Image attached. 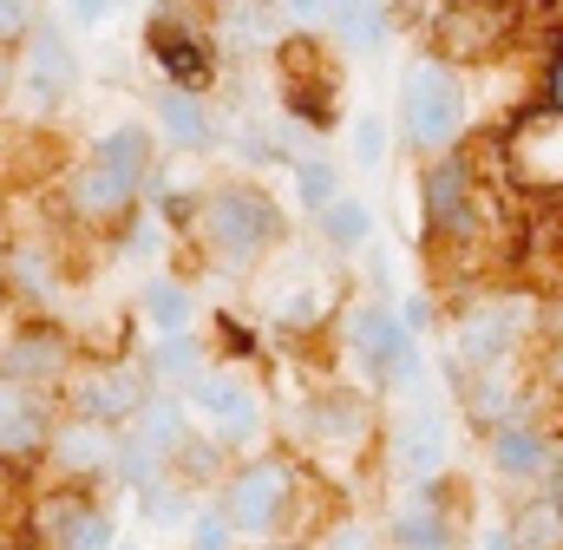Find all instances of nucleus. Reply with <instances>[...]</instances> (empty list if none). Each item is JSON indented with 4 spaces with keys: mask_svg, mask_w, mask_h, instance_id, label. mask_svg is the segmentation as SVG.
Returning a JSON list of instances; mask_svg holds the SVG:
<instances>
[{
    "mask_svg": "<svg viewBox=\"0 0 563 550\" xmlns=\"http://www.w3.org/2000/svg\"><path fill=\"white\" fill-rule=\"evenodd\" d=\"M505 184L525 197H563V106L544 99L505 125Z\"/></svg>",
    "mask_w": 563,
    "mask_h": 550,
    "instance_id": "1",
    "label": "nucleus"
},
{
    "mask_svg": "<svg viewBox=\"0 0 563 550\" xmlns=\"http://www.w3.org/2000/svg\"><path fill=\"white\" fill-rule=\"evenodd\" d=\"M459 125H465V92H459L452 66L445 59H420L400 79V132H407V144L445 151L459 138Z\"/></svg>",
    "mask_w": 563,
    "mask_h": 550,
    "instance_id": "2",
    "label": "nucleus"
},
{
    "mask_svg": "<svg viewBox=\"0 0 563 550\" xmlns=\"http://www.w3.org/2000/svg\"><path fill=\"white\" fill-rule=\"evenodd\" d=\"M203 237H210L217 256L250 263V256H263V250L282 237V217H276V204H269L263 190L230 184V190H217V197L203 204Z\"/></svg>",
    "mask_w": 563,
    "mask_h": 550,
    "instance_id": "3",
    "label": "nucleus"
},
{
    "mask_svg": "<svg viewBox=\"0 0 563 550\" xmlns=\"http://www.w3.org/2000/svg\"><path fill=\"white\" fill-rule=\"evenodd\" d=\"M288 498H295L288 459H256V465L230 472V485H223V518H230V531H243V538H269L282 518H288Z\"/></svg>",
    "mask_w": 563,
    "mask_h": 550,
    "instance_id": "4",
    "label": "nucleus"
},
{
    "mask_svg": "<svg viewBox=\"0 0 563 550\" xmlns=\"http://www.w3.org/2000/svg\"><path fill=\"white\" fill-rule=\"evenodd\" d=\"M73 79H79V66H73V46L59 40V26H33L26 33V66H20V99L33 112H59Z\"/></svg>",
    "mask_w": 563,
    "mask_h": 550,
    "instance_id": "5",
    "label": "nucleus"
},
{
    "mask_svg": "<svg viewBox=\"0 0 563 550\" xmlns=\"http://www.w3.org/2000/svg\"><path fill=\"white\" fill-rule=\"evenodd\" d=\"M190 413H203L223 439H250V432L263 426L256 387H243V381H230V374H197V381H190Z\"/></svg>",
    "mask_w": 563,
    "mask_h": 550,
    "instance_id": "6",
    "label": "nucleus"
},
{
    "mask_svg": "<svg viewBox=\"0 0 563 550\" xmlns=\"http://www.w3.org/2000/svg\"><path fill=\"white\" fill-rule=\"evenodd\" d=\"M347 348H354V361L387 387V374L400 367V354L413 348V334L400 328V315H387L380 301H367V308H354V315H347Z\"/></svg>",
    "mask_w": 563,
    "mask_h": 550,
    "instance_id": "7",
    "label": "nucleus"
},
{
    "mask_svg": "<svg viewBox=\"0 0 563 550\" xmlns=\"http://www.w3.org/2000/svg\"><path fill=\"white\" fill-rule=\"evenodd\" d=\"M420 210L439 237H472V170L459 157H439L420 177Z\"/></svg>",
    "mask_w": 563,
    "mask_h": 550,
    "instance_id": "8",
    "label": "nucleus"
},
{
    "mask_svg": "<svg viewBox=\"0 0 563 550\" xmlns=\"http://www.w3.org/2000/svg\"><path fill=\"white\" fill-rule=\"evenodd\" d=\"M511 341H518V308L511 301H485V308H472L452 328V361L459 367H492V361L511 354Z\"/></svg>",
    "mask_w": 563,
    "mask_h": 550,
    "instance_id": "9",
    "label": "nucleus"
},
{
    "mask_svg": "<svg viewBox=\"0 0 563 550\" xmlns=\"http://www.w3.org/2000/svg\"><path fill=\"white\" fill-rule=\"evenodd\" d=\"M144 400H151V374H144V367H106V374H92L86 394H79L86 419H99V426H125V419H139Z\"/></svg>",
    "mask_w": 563,
    "mask_h": 550,
    "instance_id": "10",
    "label": "nucleus"
},
{
    "mask_svg": "<svg viewBox=\"0 0 563 550\" xmlns=\"http://www.w3.org/2000/svg\"><path fill=\"white\" fill-rule=\"evenodd\" d=\"M40 531H46L59 550H106V544H112V525H106V512H92L79 492H59V498H46V505H40Z\"/></svg>",
    "mask_w": 563,
    "mask_h": 550,
    "instance_id": "11",
    "label": "nucleus"
},
{
    "mask_svg": "<svg viewBox=\"0 0 563 550\" xmlns=\"http://www.w3.org/2000/svg\"><path fill=\"white\" fill-rule=\"evenodd\" d=\"M151 53H157V66H164V79L170 86H184V92H197V86H210V46L197 40V33H184L177 20H157L151 26Z\"/></svg>",
    "mask_w": 563,
    "mask_h": 550,
    "instance_id": "12",
    "label": "nucleus"
},
{
    "mask_svg": "<svg viewBox=\"0 0 563 550\" xmlns=\"http://www.w3.org/2000/svg\"><path fill=\"white\" fill-rule=\"evenodd\" d=\"M132 197H139V177H125V170H112V164H86L79 170V184H73V210L86 217V223H119L125 210H132Z\"/></svg>",
    "mask_w": 563,
    "mask_h": 550,
    "instance_id": "13",
    "label": "nucleus"
},
{
    "mask_svg": "<svg viewBox=\"0 0 563 550\" xmlns=\"http://www.w3.org/2000/svg\"><path fill=\"white\" fill-rule=\"evenodd\" d=\"M445 419L439 413H407V426H400V472L413 479V485H432L439 472H445Z\"/></svg>",
    "mask_w": 563,
    "mask_h": 550,
    "instance_id": "14",
    "label": "nucleus"
},
{
    "mask_svg": "<svg viewBox=\"0 0 563 550\" xmlns=\"http://www.w3.org/2000/svg\"><path fill=\"white\" fill-rule=\"evenodd\" d=\"M492 465L505 479H544L551 472V446H544V432L505 419V426H492Z\"/></svg>",
    "mask_w": 563,
    "mask_h": 550,
    "instance_id": "15",
    "label": "nucleus"
},
{
    "mask_svg": "<svg viewBox=\"0 0 563 550\" xmlns=\"http://www.w3.org/2000/svg\"><path fill=\"white\" fill-rule=\"evenodd\" d=\"M157 132L170 138L177 151H203L217 125H210V112H203V99L197 92H184V86H164L157 92Z\"/></svg>",
    "mask_w": 563,
    "mask_h": 550,
    "instance_id": "16",
    "label": "nucleus"
},
{
    "mask_svg": "<svg viewBox=\"0 0 563 550\" xmlns=\"http://www.w3.org/2000/svg\"><path fill=\"white\" fill-rule=\"evenodd\" d=\"M465 419L472 426H505V419H518V381L492 361V367H478V381H465Z\"/></svg>",
    "mask_w": 563,
    "mask_h": 550,
    "instance_id": "17",
    "label": "nucleus"
},
{
    "mask_svg": "<svg viewBox=\"0 0 563 550\" xmlns=\"http://www.w3.org/2000/svg\"><path fill=\"white\" fill-rule=\"evenodd\" d=\"M53 459H59L73 479H92V472H106V465H112V432H106L99 419H79V426L53 432Z\"/></svg>",
    "mask_w": 563,
    "mask_h": 550,
    "instance_id": "18",
    "label": "nucleus"
},
{
    "mask_svg": "<svg viewBox=\"0 0 563 550\" xmlns=\"http://www.w3.org/2000/svg\"><path fill=\"white\" fill-rule=\"evenodd\" d=\"M59 367H66V341H59V334H40V328L20 334V341L7 348V361H0V374H7V381H26V387H33V381H53Z\"/></svg>",
    "mask_w": 563,
    "mask_h": 550,
    "instance_id": "19",
    "label": "nucleus"
},
{
    "mask_svg": "<svg viewBox=\"0 0 563 550\" xmlns=\"http://www.w3.org/2000/svg\"><path fill=\"white\" fill-rule=\"evenodd\" d=\"M40 446H46V413H40V400L0 394V452H7V459H26V452H40Z\"/></svg>",
    "mask_w": 563,
    "mask_h": 550,
    "instance_id": "20",
    "label": "nucleus"
},
{
    "mask_svg": "<svg viewBox=\"0 0 563 550\" xmlns=\"http://www.w3.org/2000/svg\"><path fill=\"white\" fill-rule=\"evenodd\" d=\"M505 538L511 550H563V498H525Z\"/></svg>",
    "mask_w": 563,
    "mask_h": 550,
    "instance_id": "21",
    "label": "nucleus"
},
{
    "mask_svg": "<svg viewBox=\"0 0 563 550\" xmlns=\"http://www.w3.org/2000/svg\"><path fill=\"white\" fill-rule=\"evenodd\" d=\"M328 20H334V33H341L354 53H374V46L387 40V7H380V0H334Z\"/></svg>",
    "mask_w": 563,
    "mask_h": 550,
    "instance_id": "22",
    "label": "nucleus"
},
{
    "mask_svg": "<svg viewBox=\"0 0 563 550\" xmlns=\"http://www.w3.org/2000/svg\"><path fill=\"white\" fill-rule=\"evenodd\" d=\"M314 217H321V237H328L334 250H361V243L374 237V210H367L361 197H334V204H321Z\"/></svg>",
    "mask_w": 563,
    "mask_h": 550,
    "instance_id": "23",
    "label": "nucleus"
},
{
    "mask_svg": "<svg viewBox=\"0 0 563 550\" xmlns=\"http://www.w3.org/2000/svg\"><path fill=\"white\" fill-rule=\"evenodd\" d=\"M144 374H151V381H177V387H190V381L203 374V348H197L190 334H157Z\"/></svg>",
    "mask_w": 563,
    "mask_h": 550,
    "instance_id": "24",
    "label": "nucleus"
},
{
    "mask_svg": "<svg viewBox=\"0 0 563 550\" xmlns=\"http://www.w3.org/2000/svg\"><path fill=\"white\" fill-rule=\"evenodd\" d=\"M184 419H190V413L177 407V400H144V407H139V439L157 452V459H177V446L190 439V432H184Z\"/></svg>",
    "mask_w": 563,
    "mask_h": 550,
    "instance_id": "25",
    "label": "nucleus"
},
{
    "mask_svg": "<svg viewBox=\"0 0 563 550\" xmlns=\"http://www.w3.org/2000/svg\"><path fill=\"white\" fill-rule=\"evenodd\" d=\"M144 321L157 328V334H190V288H177V282H144Z\"/></svg>",
    "mask_w": 563,
    "mask_h": 550,
    "instance_id": "26",
    "label": "nucleus"
},
{
    "mask_svg": "<svg viewBox=\"0 0 563 550\" xmlns=\"http://www.w3.org/2000/svg\"><path fill=\"white\" fill-rule=\"evenodd\" d=\"M99 164H112V170H125V177H139L151 170V132L144 125H119V132L99 138Z\"/></svg>",
    "mask_w": 563,
    "mask_h": 550,
    "instance_id": "27",
    "label": "nucleus"
},
{
    "mask_svg": "<svg viewBox=\"0 0 563 550\" xmlns=\"http://www.w3.org/2000/svg\"><path fill=\"white\" fill-rule=\"evenodd\" d=\"M394 550H445V525H439L432 498H420V505H400V512H394Z\"/></svg>",
    "mask_w": 563,
    "mask_h": 550,
    "instance_id": "28",
    "label": "nucleus"
},
{
    "mask_svg": "<svg viewBox=\"0 0 563 550\" xmlns=\"http://www.w3.org/2000/svg\"><path fill=\"white\" fill-rule=\"evenodd\" d=\"M157 465H164V459H157V452H151V446H144L139 432H125V439H119V446H112V472H119V479H125V485H132V492H144V485H151V479H157Z\"/></svg>",
    "mask_w": 563,
    "mask_h": 550,
    "instance_id": "29",
    "label": "nucleus"
},
{
    "mask_svg": "<svg viewBox=\"0 0 563 550\" xmlns=\"http://www.w3.org/2000/svg\"><path fill=\"white\" fill-rule=\"evenodd\" d=\"M295 190H301V204L308 210H321V204H334L341 197V177H334V164H295Z\"/></svg>",
    "mask_w": 563,
    "mask_h": 550,
    "instance_id": "30",
    "label": "nucleus"
},
{
    "mask_svg": "<svg viewBox=\"0 0 563 550\" xmlns=\"http://www.w3.org/2000/svg\"><path fill=\"white\" fill-rule=\"evenodd\" d=\"M314 426H321V439H334V446H354V439L367 432V419L347 407V400H321V407H314Z\"/></svg>",
    "mask_w": 563,
    "mask_h": 550,
    "instance_id": "31",
    "label": "nucleus"
},
{
    "mask_svg": "<svg viewBox=\"0 0 563 550\" xmlns=\"http://www.w3.org/2000/svg\"><path fill=\"white\" fill-rule=\"evenodd\" d=\"M354 164L361 170H380L387 164V125H380V112H361L354 119Z\"/></svg>",
    "mask_w": 563,
    "mask_h": 550,
    "instance_id": "32",
    "label": "nucleus"
},
{
    "mask_svg": "<svg viewBox=\"0 0 563 550\" xmlns=\"http://www.w3.org/2000/svg\"><path fill=\"white\" fill-rule=\"evenodd\" d=\"M321 315H328V295H321V288H295V295L282 301V328H288V334H301V328H314Z\"/></svg>",
    "mask_w": 563,
    "mask_h": 550,
    "instance_id": "33",
    "label": "nucleus"
},
{
    "mask_svg": "<svg viewBox=\"0 0 563 550\" xmlns=\"http://www.w3.org/2000/svg\"><path fill=\"white\" fill-rule=\"evenodd\" d=\"M139 505H144V518H151V525H177V518H184V498H177L164 479H151V485H144Z\"/></svg>",
    "mask_w": 563,
    "mask_h": 550,
    "instance_id": "34",
    "label": "nucleus"
},
{
    "mask_svg": "<svg viewBox=\"0 0 563 550\" xmlns=\"http://www.w3.org/2000/svg\"><path fill=\"white\" fill-rule=\"evenodd\" d=\"M190 550H230V518H223V505L190 518Z\"/></svg>",
    "mask_w": 563,
    "mask_h": 550,
    "instance_id": "35",
    "label": "nucleus"
},
{
    "mask_svg": "<svg viewBox=\"0 0 563 550\" xmlns=\"http://www.w3.org/2000/svg\"><path fill=\"white\" fill-rule=\"evenodd\" d=\"M26 33H33V7L26 0H0V46L26 40Z\"/></svg>",
    "mask_w": 563,
    "mask_h": 550,
    "instance_id": "36",
    "label": "nucleus"
},
{
    "mask_svg": "<svg viewBox=\"0 0 563 550\" xmlns=\"http://www.w3.org/2000/svg\"><path fill=\"white\" fill-rule=\"evenodd\" d=\"M282 13H288L295 26H321V20H328V0H282Z\"/></svg>",
    "mask_w": 563,
    "mask_h": 550,
    "instance_id": "37",
    "label": "nucleus"
},
{
    "mask_svg": "<svg viewBox=\"0 0 563 550\" xmlns=\"http://www.w3.org/2000/svg\"><path fill=\"white\" fill-rule=\"evenodd\" d=\"M66 13H73L79 26H106V20H112V0H66Z\"/></svg>",
    "mask_w": 563,
    "mask_h": 550,
    "instance_id": "38",
    "label": "nucleus"
},
{
    "mask_svg": "<svg viewBox=\"0 0 563 550\" xmlns=\"http://www.w3.org/2000/svg\"><path fill=\"white\" fill-rule=\"evenodd\" d=\"M426 315H432V301H426V295H413V301L400 308V328H407V334H420V328H426Z\"/></svg>",
    "mask_w": 563,
    "mask_h": 550,
    "instance_id": "39",
    "label": "nucleus"
},
{
    "mask_svg": "<svg viewBox=\"0 0 563 550\" xmlns=\"http://www.w3.org/2000/svg\"><path fill=\"white\" fill-rule=\"evenodd\" d=\"M328 550H367V538H361V531H334V544Z\"/></svg>",
    "mask_w": 563,
    "mask_h": 550,
    "instance_id": "40",
    "label": "nucleus"
},
{
    "mask_svg": "<svg viewBox=\"0 0 563 550\" xmlns=\"http://www.w3.org/2000/svg\"><path fill=\"white\" fill-rule=\"evenodd\" d=\"M551 99L563 106V46H558V73H551Z\"/></svg>",
    "mask_w": 563,
    "mask_h": 550,
    "instance_id": "41",
    "label": "nucleus"
},
{
    "mask_svg": "<svg viewBox=\"0 0 563 550\" xmlns=\"http://www.w3.org/2000/svg\"><path fill=\"white\" fill-rule=\"evenodd\" d=\"M13 86V66H7V46H0V92Z\"/></svg>",
    "mask_w": 563,
    "mask_h": 550,
    "instance_id": "42",
    "label": "nucleus"
},
{
    "mask_svg": "<svg viewBox=\"0 0 563 550\" xmlns=\"http://www.w3.org/2000/svg\"><path fill=\"white\" fill-rule=\"evenodd\" d=\"M459 7H498V0H459Z\"/></svg>",
    "mask_w": 563,
    "mask_h": 550,
    "instance_id": "43",
    "label": "nucleus"
},
{
    "mask_svg": "<svg viewBox=\"0 0 563 550\" xmlns=\"http://www.w3.org/2000/svg\"><path fill=\"white\" fill-rule=\"evenodd\" d=\"M263 550H301V544H263Z\"/></svg>",
    "mask_w": 563,
    "mask_h": 550,
    "instance_id": "44",
    "label": "nucleus"
},
{
    "mask_svg": "<svg viewBox=\"0 0 563 550\" xmlns=\"http://www.w3.org/2000/svg\"><path fill=\"white\" fill-rule=\"evenodd\" d=\"M106 550H139V544H106Z\"/></svg>",
    "mask_w": 563,
    "mask_h": 550,
    "instance_id": "45",
    "label": "nucleus"
}]
</instances>
